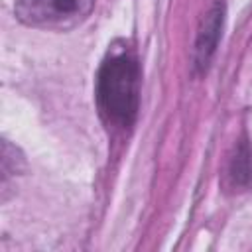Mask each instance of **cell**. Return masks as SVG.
<instances>
[{"label":"cell","mask_w":252,"mask_h":252,"mask_svg":"<svg viewBox=\"0 0 252 252\" xmlns=\"http://www.w3.org/2000/svg\"><path fill=\"white\" fill-rule=\"evenodd\" d=\"M96 108L102 122L116 130H128L140 108V65L128 53L110 55L98 69L94 87Z\"/></svg>","instance_id":"1"},{"label":"cell","mask_w":252,"mask_h":252,"mask_svg":"<svg viewBox=\"0 0 252 252\" xmlns=\"http://www.w3.org/2000/svg\"><path fill=\"white\" fill-rule=\"evenodd\" d=\"M94 8V0H16L18 20L32 28L69 30L79 26Z\"/></svg>","instance_id":"2"},{"label":"cell","mask_w":252,"mask_h":252,"mask_svg":"<svg viewBox=\"0 0 252 252\" xmlns=\"http://www.w3.org/2000/svg\"><path fill=\"white\" fill-rule=\"evenodd\" d=\"M222 22H224V4L217 2L203 18L197 39H195L193 65L199 73H205L211 65V59L217 51V45H219V39L222 33Z\"/></svg>","instance_id":"3"},{"label":"cell","mask_w":252,"mask_h":252,"mask_svg":"<svg viewBox=\"0 0 252 252\" xmlns=\"http://www.w3.org/2000/svg\"><path fill=\"white\" fill-rule=\"evenodd\" d=\"M226 177L230 187L236 191H242L252 183V152L244 138L234 146V152L228 159Z\"/></svg>","instance_id":"4"}]
</instances>
